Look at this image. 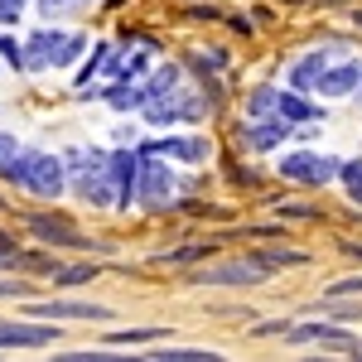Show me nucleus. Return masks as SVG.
<instances>
[{
    "instance_id": "2",
    "label": "nucleus",
    "mask_w": 362,
    "mask_h": 362,
    "mask_svg": "<svg viewBox=\"0 0 362 362\" xmlns=\"http://www.w3.org/2000/svg\"><path fill=\"white\" fill-rule=\"evenodd\" d=\"M266 276H271V266L261 256H237V261H223V266L189 271V285H261Z\"/></svg>"
},
{
    "instance_id": "21",
    "label": "nucleus",
    "mask_w": 362,
    "mask_h": 362,
    "mask_svg": "<svg viewBox=\"0 0 362 362\" xmlns=\"http://www.w3.org/2000/svg\"><path fill=\"white\" fill-rule=\"evenodd\" d=\"M160 338H165V329H116L112 338H107V343H160Z\"/></svg>"
},
{
    "instance_id": "26",
    "label": "nucleus",
    "mask_w": 362,
    "mask_h": 362,
    "mask_svg": "<svg viewBox=\"0 0 362 362\" xmlns=\"http://www.w3.org/2000/svg\"><path fill=\"white\" fill-rule=\"evenodd\" d=\"M189 63H194V68H203V73H223L227 58L218 54V49H213V54H203V49H198V54H189Z\"/></svg>"
},
{
    "instance_id": "6",
    "label": "nucleus",
    "mask_w": 362,
    "mask_h": 362,
    "mask_svg": "<svg viewBox=\"0 0 362 362\" xmlns=\"http://www.w3.org/2000/svg\"><path fill=\"white\" fill-rule=\"evenodd\" d=\"M285 343H324V348H358V338L348 334V329H338V324H290V334H285Z\"/></svg>"
},
{
    "instance_id": "7",
    "label": "nucleus",
    "mask_w": 362,
    "mask_h": 362,
    "mask_svg": "<svg viewBox=\"0 0 362 362\" xmlns=\"http://www.w3.org/2000/svg\"><path fill=\"white\" fill-rule=\"evenodd\" d=\"M136 174H140V155H131V150L107 155V179H112V189H116V208L131 203V194H136Z\"/></svg>"
},
{
    "instance_id": "10",
    "label": "nucleus",
    "mask_w": 362,
    "mask_h": 362,
    "mask_svg": "<svg viewBox=\"0 0 362 362\" xmlns=\"http://www.w3.org/2000/svg\"><path fill=\"white\" fill-rule=\"evenodd\" d=\"M29 319H107L97 305H73V300H49V305H25Z\"/></svg>"
},
{
    "instance_id": "36",
    "label": "nucleus",
    "mask_w": 362,
    "mask_h": 362,
    "mask_svg": "<svg viewBox=\"0 0 362 362\" xmlns=\"http://www.w3.org/2000/svg\"><path fill=\"white\" fill-rule=\"evenodd\" d=\"M285 5H305V0H285Z\"/></svg>"
},
{
    "instance_id": "28",
    "label": "nucleus",
    "mask_w": 362,
    "mask_h": 362,
    "mask_svg": "<svg viewBox=\"0 0 362 362\" xmlns=\"http://www.w3.org/2000/svg\"><path fill=\"white\" fill-rule=\"evenodd\" d=\"M0 58H5L10 68H25V49H20V44H15L10 34H0Z\"/></svg>"
},
{
    "instance_id": "3",
    "label": "nucleus",
    "mask_w": 362,
    "mask_h": 362,
    "mask_svg": "<svg viewBox=\"0 0 362 362\" xmlns=\"http://www.w3.org/2000/svg\"><path fill=\"white\" fill-rule=\"evenodd\" d=\"M338 169H343V160H334V155L295 150V155H285L280 174H285V179H295V184H334V179H338Z\"/></svg>"
},
{
    "instance_id": "4",
    "label": "nucleus",
    "mask_w": 362,
    "mask_h": 362,
    "mask_svg": "<svg viewBox=\"0 0 362 362\" xmlns=\"http://www.w3.org/2000/svg\"><path fill=\"white\" fill-rule=\"evenodd\" d=\"M29 232L39 237V242H49V247H73V251H97V256H107V242H87L83 232L73 223H63V218H29Z\"/></svg>"
},
{
    "instance_id": "31",
    "label": "nucleus",
    "mask_w": 362,
    "mask_h": 362,
    "mask_svg": "<svg viewBox=\"0 0 362 362\" xmlns=\"http://www.w3.org/2000/svg\"><path fill=\"white\" fill-rule=\"evenodd\" d=\"M25 15V0H0V25H15Z\"/></svg>"
},
{
    "instance_id": "9",
    "label": "nucleus",
    "mask_w": 362,
    "mask_h": 362,
    "mask_svg": "<svg viewBox=\"0 0 362 362\" xmlns=\"http://www.w3.org/2000/svg\"><path fill=\"white\" fill-rule=\"evenodd\" d=\"M25 189H34L39 198H58L63 194V160H54V155H34Z\"/></svg>"
},
{
    "instance_id": "19",
    "label": "nucleus",
    "mask_w": 362,
    "mask_h": 362,
    "mask_svg": "<svg viewBox=\"0 0 362 362\" xmlns=\"http://www.w3.org/2000/svg\"><path fill=\"white\" fill-rule=\"evenodd\" d=\"M145 92H150V102H155V97H169V92H179V68H174V63H169V68H160V73L150 78V87H145Z\"/></svg>"
},
{
    "instance_id": "15",
    "label": "nucleus",
    "mask_w": 362,
    "mask_h": 362,
    "mask_svg": "<svg viewBox=\"0 0 362 362\" xmlns=\"http://www.w3.org/2000/svg\"><path fill=\"white\" fill-rule=\"evenodd\" d=\"M276 112L285 116V121H295V126H309V121H319V107H309L305 92H295V87L276 97Z\"/></svg>"
},
{
    "instance_id": "17",
    "label": "nucleus",
    "mask_w": 362,
    "mask_h": 362,
    "mask_svg": "<svg viewBox=\"0 0 362 362\" xmlns=\"http://www.w3.org/2000/svg\"><path fill=\"white\" fill-rule=\"evenodd\" d=\"M145 362H223V358L208 348H155Z\"/></svg>"
},
{
    "instance_id": "8",
    "label": "nucleus",
    "mask_w": 362,
    "mask_h": 362,
    "mask_svg": "<svg viewBox=\"0 0 362 362\" xmlns=\"http://www.w3.org/2000/svg\"><path fill=\"white\" fill-rule=\"evenodd\" d=\"M295 136V121H285V116H261V121H251V126H242V140H247L251 150H276L280 140Z\"/></svg>"
},
{
    "instance_id": "29",
    "label": "nucleus",
    "mask_w": 362,
    "mask_h": 362,
    "mask_svg": "<svg viewBox=\"0 0 362 362\" xmlns=\"http://www.w3.org/2000/svg\"><path fill=\"white\" fill-rule=\"evenodd\" d=\"M324 309L334 319H362V305H348V300H324Z\"/></svg>"
},
{
    "instance_id": "27",
    "label": "nucleus",
    "mask_w": 362,
    "mask_h": 362,
    "mask_svg": "<svg viewBox=\"0 0 362 362\" xmlns=\"http://www.w3.org/2000/svg\"><path fill=\"white\" fill-rule=\"evenodd\" d=\"M271 107H276V92H271V87H261V92H251V102H247V112H251V116H266Z\"/></svg>"
},
{
    "instance_id": "22",
    "label": "nucleus",
    "mask_w": 362,
    "mask_h": 362,
    "mask_svg": "<svg viewBox=\"0 0 362 362\" xmlns=\"http://www.w3.org/2000/svg\"><path fill=\"white\" fill-rule=\"evenodd\" d=\"M102 165H107L102 150H73V155H68V169H73V174H87V169H102Z\"/></svg>"
},
{
    "instance_id": "35",
    "label": "nucleus",
    "mask_w": 362,
    "mask_h": 362,
    "mask_svg": "<svg viewBox=\"0 0 362 362\" xmlns=\"http://www.w3.org/2000/svg\"><path fill=\"white\" fill-rule=\"evenodd\" d=\"M10 150H15V136H5V131H0V160H5Z\"/></svg>"
},
{
    "instance_id": "12",
    "label": "nucleus",
    "mask_w": 362,
    "mask_h": 362,
    "mask_svg": "<svg viewBox=\"0 0 362 362\" xmlns=\"http://www.w3.org/2000/svg\"><path fill=\"white\" fill-rule=\"evenodd\" d=\"M358 73H362V63H338V68H324V78H319V87H314V92H324V97H348V92L358 87Z\"/></svg>"
},
{
    "instance_id": "25",
    "label": "nucleus",
    "mask_w": 362,
    "mask_h": 362,
    "mask_svg": "<svg viewBox=\"0 0 362 362\" xmlns=\"http://www.w3.org/2000/svg\"><path fill=\"white\" fill-rule=\"evenodd\" d=\"M54 276H58V285H83V280H92V276H97V266H87V261H83V266H68V271L58 266Z\"/></svg>"
},
{
    "instance_id": "30",
    "label": "nucleus",
    "mask_w": 362,
    "mask_h": 362,
    "mask_svg": "<svg viewBox=\"0 0 362 362\" xmlns=\"http://www.w3.org/2000/svg\"><path fill=\"white\" fill-rule=\"evenodd\" d=\"M280 218H324V213H319V208H309V203H280Z\"/></svg>"
},
{
    "instance_id": "34",
    "label": "nucleus",
    "mask_w": 362,
    "mask_h": 362,
    "mask_svg": "<svg viewBox=\"0 0 362 362\" xmlns=\"http://www.w3.org/2000/svg\"><path fill=\"white\" fill-rule=\"evenodd\" d=\"M63 5H68V0H39V15H49V20H54Z\"/></svg>"
},
{
    "instance_id": "23",
    "label": "nucleus",
    "mask_w": 362,
    "mask_h": 362,
    "mask_svg": "<svg viewBox=\"0 0 362 362\" xmlns=\"http://www.w3.org/2000/svg\"><path fill=\"white\" fill-rule=\"evenodd\" d=\"M338 179L348 184V194H353V203H362V160H343V169H338Z\"/></svg>"
},
{
    "instance_id": "20",
    "label": "nucleus",
    "mask_w": 362,
    "mask_h": 362,
    "mask_svg": "<svg viewBox=\"0 0 362 362\" xmlns=\"http://www.w3.org/2000/svg\"><path fill=\"white\" fill-rule=\"evenodd\" d=\"M256 256H261L271 271H280V266H305V261H309L305 251H285V247H276V251H256Z\"/></svg>"
},
{
    "instance_id": "16",
    "label": "nucleus",
    "mask_w": 362,
    "mask_h": 362,
    "mask_svg": "<svg viewBox=\"0 0 362 362\" xmlns=\"http://www.w3.org/2000/svg\"><path fill=\"white\" fill-rule=\"evenodd\" d=\"M107 102H112L116 112H131V107H145L150 102V92L145 87H131V78H121L116 87H107Z\"/></svg>"
},
{
    "instance_id": "18",
    "label": "nucleus",
    "mask_w": 362,
    "mask_h": 362,
    "mask_svg": "<svg viewBox=\"0 0 362 362\" xmlns=\"http://www.w3.org/2000/svg\"><path fill=\"white\" fill-rule=\"evenodd\" d=\"M29 165H34V150H10V155L0 160V179L25 184V179H29Z\"/></svg>"
},
{
    "instance_id": "24",
    "label": "nucleus",
    "mask_w": 362,
    "mask_h": 362,
    "mask_svg": "<svg viewBox=\"0 0 362 362\" xmlns=\"http://www.w3.org/2000/svg\"><path fill=\"white\" fill-rule=\"evenodd\" d=\"M213 251V242H194V247H179V251H165L160 261H174V266H189V261H198V256H208Z\"/></svg>"
},
{
    "instance_id": "33",
    "label": "nucleus",
    "mask_w": 362,
    "mask_h": 362,
    "mask_svg": "<svg viewBox=\"0 0 362 362\" xmlns=\"http://www.w3.org/2000/svg\"><path fill=\"white\" fill-rule=\"evenodd\" d=\"M10 295H29L25 280H0V300H10Z\"/></svg>"
},
{
    "instance_id": "32",
    "label": "nucleus",
    "mask_w": 362,
    "mask_h": 362,
    "mask_svg": "<svg viewBox=\"0 0 362 362\" xmlns=\"http://www.w3.org/2000/svg\"><path fill=\"white\" fill-rule=\"evenodd\" d=\"M256 334H261V338H276V334H290V324H285V319H271V324H256Z\"/></svg>"
},
{
    "instance_id": "5",
    "label": "nucleus",
    "mask_w": 362,
    "mask_h": 362,
    "mask_svg": "<svg viewBox=\"0 0 362 362\" xmlns=\"http://www.w3.org/2000/svg\"><path fill=\"white\" fill-rule=\"evenodd\" d=\"M140 203H160L165 194H174V169L160 165V155L155 150H145V160H140Z\"/></svg>"
},
{
    "instance_id": "14",
    "label": "nucleus",
    "mask_w": 362,
    "mask_h": 362,
    "mask_svg": "<svg viewBox=\"0 0 362 362\" xmlns=\"http://www.w3.org/2000/svg\"><path fill=\"white\" fill-rule=\"evenodd\" d=\"M324 68H329V63H324V49L305 54L295 68H290V87H295V92H314V87H319V78H324Z\"/></svg>"
},
{
    "instance_id": "13",
    "label": "nucleus",
    "mask_w": 362,
    "mask_h": 362,
    "mask_svg": "<svg viewBox=\"0 0 362 362\" xmlns=\"http://www.w3.org/2000/svg\"><path fill=\"white\" fill-rule=\"evenodd\" d=\"M150 150H155V155H169V160H184V165H194V160H208V140H203V136H184V140H155Z\"/></svg>"
},
{
    "instance_id": "11",
    "label": "nucleus",
    "mask_w": 362,
    "mask_h": 362,
    "mask_svg": "<svg viewBox=\"0 0 362 362\" xmlns=\"http://www.w3.org/2000/svg\"><path fill=\"white\" fill-rule=\"evenodd\" d=\"M54 343V329L44 324H0V348H44Z\"/></svg>"
},
{
    "instance_id": "1",
    "label": "nucleus",
    "mask_w": 362,
    "mask_h": 362,
    "mask_svg": "<svg viewBox=\"0 0 362 362\" xmlns=\"http://www.w3.org/2000/svg\"><path fill=\"white\" fill-rule=\"evenodd\" d=\"M25 68H63V63H73V58L83 54L87 44L78 34H63V29H44V34H34L25 44Z\"/></svg>"
}]
</instances>
